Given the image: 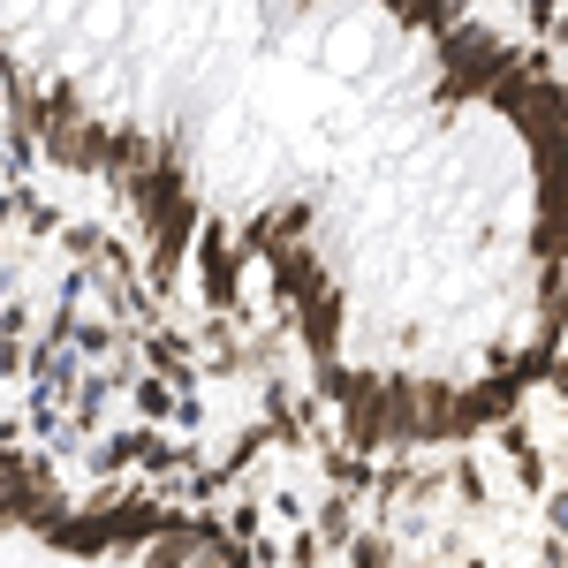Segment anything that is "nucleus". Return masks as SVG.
I'll return each instance as SVG.
<instances>
[{
    "label": "nucleus",
    "mask_w": 568,
    "mask_h": 568,
    "mask_svg": "<svg viewBox=\"0 0 568 568\" xmlns=\"http://www.w3.org/2000/svg\"><path fill=\"white\" fill-rule=\"evenodd\" d=\"M478 16H0V77L243 273L356 433H470L554 364L568 106Z\"/></svg>",
    "instance_id": "1"
},
{
    "label": "nucleus",
    "mask_w": 568,
    "mask_h": 568,
    "mask_svg": "<svg viewBox=\"0 0 568 568\" xmlns=\"http://www.w3.org/2000/svg\"><path fill=\"white\" fill-rule=\"evenodd\" d=\"M0 568H243L152 493H61L0 470Z\"/></svg>",
    "instance_id": "2"
}]
</instances>
